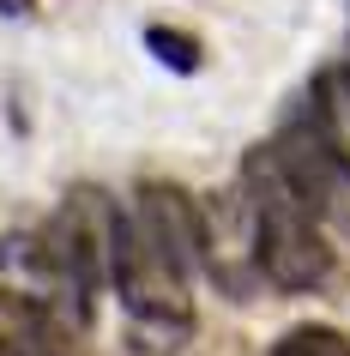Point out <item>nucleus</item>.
<instances>
[{
  "instance_id": "20e7f679",
  "label": "nucleus",
  "mask_w": 350,
  "mask_h": 356,
  "mask_svg": "<svg viewBox=\"0 0 350 356\" xmlns=\"http://www.w3.org/2000/svg\"><path fill=\"white\" fill-rule=\"evenodd\" d=\"M326 211H332V224H338V229L350 236V169L338 175V188L326 193Z\"/></svg>"
},
{
  "instance_id": "39448f33",
  "label": "nucleus",
  "mask_w": 350,
  "mask_h": 356,
  "mask_svg": "<svg viewBox=\"0 0 350 356\" xmlns=\"http://www.w3.org/2000/svg\"><path fill=\"white\" fill-rule=\"evenodd\" d=\"M0 356H24L19 344H13V332H6V314H0Z\"/></svg>"
},
{
  "instance_id": "f257e3e1",
  "label": "nucleus",
  "mask_w": 350,
  "mask_h": 356,
  "mask_svg": "<svg viewBox=\"0 0 350 356\" xmlns=\"http://www.w3.org/2000/svg\"><path fill=\"white\" fill-rule=\"evenodd\" d=\"M205 248V218L182 188H139L121 218H115V266L109 284L121 290L127 314L151 332H187L193 302H187V272Z\"/></svg>"
},
{
  "instance_id": "7ed1b4c3",
  "label": "nucleus",
  "mask_w": 350,
  "mask_h": 356,
  "mask_svg": "<svg viewBox=\"0 0 350 356\" xmlns=\"http://www.w3.org/2000/svg\"><path fill=\"white\" fill-rule=\"evenodd\" d=\"M272 356H350L344 332H332V326H296L272 344Z\"/></svg>"
},
{
  "instance_id": "f03ea898",
  "label": "nucleus",
  "mask_w": 350,
  "mask_h": 356,
  "mask_svg": "<svg viewBox=\"0 0 350 356\" xmlns=\"http://www.w3.org/2000/svg\"><path fill=\"white\" fill-rule=\"evenodd\" d=\"M254 260L278 290H314L332 272V248L302 200L254 181Z\"/></svg>"
}]
</instances>
